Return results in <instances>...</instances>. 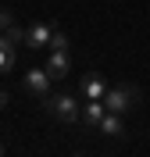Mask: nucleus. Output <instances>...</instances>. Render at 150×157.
Instances as JSON below:
<instances>
[{"mask_svg":"<svg viewBox=\"0 0 150 157\" xmlns=\"http://www.w3.org/2000/svg\"><path fill=\"white\" fill-rule=\"evenodd\" d=\"M50 82H54V78L47 75V68H29L25 71V93H32V97H47Z\"/></svg>","mask_w":150,"mask_h":157,"instance_id":"3","label":"nucleus"},{"mask_svg":"<svg viewBox=\"0 0 150 157\" xmlns=\"http://www.w3.org/2000/svg\"><path fill=\"white\" fill-rule=\"evenodd\" d=\"M47 107H50V114L57 118V121H68V125L82 118V107H79V100H75V93H54L47 100Z\"/></svg>","mask_w":150,"mask_h":157,"instance_id":"2","label":"nucleus"},{"mask_svg":"<svg viewBox=\"0 0 150 157\" xmlns=\"http://www.w3.org/2000/svg\"><path fill=\"white\" fill-rule=\"evenodd\" d=\"M100 132H104V136H125V121H121V114H114V111H107V114H104V121H100Z\"/></svg>","mask_w":150,"mask_h":157,"instance_id":"7","label":"nucleus"},{"mask_svg":"<svg viewBox=\"0 0 150 157\" xmlns=\"http://www.w3.org/2000/svg\"><path fill=\"white\" fill-rule=\"evenodd\" d=\"M11 25H14V21H11V14H7V11H4V7H0V32H7Z\"/></svg>","mask_w":150,"mask_h":157,"instance_id":"12","label":"nucleus"},{"mask_svg":"<svg viewBox=\"0 0 150 157\" xmlns=\"http://www.w3.org/2000/svg\"><path fill=\"white\" fill-rule=\"evenodd\" d=\"M50 25H32V29H25V47H32V50H43V47H50Z\"/></svg>","mask_w":150,"mask_h":157,"instance_id":"6","label":"nucleus"},{"mask_svg":"<svg viewBox=\"0 0 150 157\" xmlns=\"http://www.w3.org/2000/svg\"><path fill=\"white\" fill-rule=\"evenodd\" d=\"M104 114H107V107H104L100 100H90V104L82 107V118H86V125H100V121H104Z\"/></svg>","mask_w":150,"mask_h":157,"instance_id":"8","label":"nucleus"},{"mask_svg":"<svg viewBox=\"0 0 150 157\" xmlns=\"http://www.w3.org/2000/svg\"><path fill=\"white\" fill-rule=\"evenodd\" d=\"M68 47H71V43H68V36H64L61 29L50 32V50H68Z\"/></svg>","mask_w":150,"mask_h":157,"instance_id":"10","label":"nucleus"},{"mask_svg":"<svg viewBox=\"0 0 150 157\" xmlns=\"http://www.w3.org/2000/svg\"><path fill=\"white\" fill-rule=\"evenodd\" d=\"M136 100H140V89L136 86H111L104 93V107L114 111V114H125V111L136 107Z\"/></svg>","mask_w":150,"mask_h":157,"instance_id":"1","label":"nucleus"},{"mask_svg":"<svg viewBox=\"0 0 150 157\" xmlns=\"http://www.w3.org/2000/svg\"><path fill=\"white\" fill-rule=\"evenodd\" d=\"M75 157H82V154H75Z\"/></svg>","mask_w":150,"mask_h":157,"instance_id":"15","label":"nucleus"},{"mask_svg":"<svg viewBox=\"0 0 150 157\" xmlns=\"http://www.w3.org/2000/svg\"><path fill=\"white\" fill-rule=\"evenodd\" d=\"M68 64H71V54H68V50H50L47 75H50V78H64V75H68Z\"/></svg>","mask_w":150,"mask_h":157,"instance_id":"4","label":"nucleus"},{"mask_svg":"<svg viewBox=\"0 0 150 157\" xmlns=\"http://www.w3.org/2000/svg\"><path fill=\"white\" fill-rule=\"evenodd\" d=\"M0 107H7V93L4 89H0Z\"/></svg>","mask_w":150,"mask_h":157,"instance_id":"13","label":"nucleus"},{"mask_svg":"<svg viewBox=\"0 0 150 157\" xmlns=\"http://www.w3.org/2000/svg\"><path fill=\"white\" fill-rule=\"evenodd\" d=\"M79 93H82L86 100H104L107 86H104V78H100V75H93V71H90V75H82V82H79Z\"/></svg>","mask_w":150,"mask_h":157,"instance_id":"5","label":"nucleus"},{"mask_svg":"<svg viewBox=\"0 0 150 157\" xmlns=\"http://www.w3.org/2000/svg\"><path fill=\"white\" fill-rule=\"evenodd\" d=\"M0 36H7L11 43H25V29H21V25H11L7 32H0Z\"/></svg>","mask_w":150,"mask_h":157,"instance_id":"11","label":"nucleus"},{"mask_svg":"<svg viewBox=\"0 0 150 157\" xmlns=\"http://www.w3.org/2000/svg\"><path fill=\"white\" fill-rule=\"evenodd\" d=\"M11 64H14V43L0 36V71H11Z\"/></svg>","mask_w":150,"mask_h":157,"instance_id":"9","label":"nucleus"},{"mask_svg":"<svg viewBox=\"0 0 150 157\" xmlns=\"http://www.w3.org/2000/svg\"><path fill=\"white\" fill-rule=\"evenodd\" d=\"M0 157H4V147H0Z\"/></svg>","mask_w":150,"mask_h":157,"instance_id":"14","label":"nucleus"}]
</instances>
